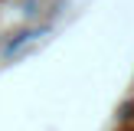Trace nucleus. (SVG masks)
I'll return each mask as SVG.
<instances>
[{"mask_svg": "<svg viewBox=\"0 0 134 131\" xmlns=\"http://www.w3.org/2000/svg\"><path fill=\"white\" fill-rule=\"evenodd\" d=\"M39 33H43V30H26V33H20V36L13 39V43H7V52H16V49H20L23 43H30V39H36Z\"/></svg>", "mask_w": 134, "mask_h": 131, "instance_id": "obj_1", "label": "nucleus"}]
</instances>
